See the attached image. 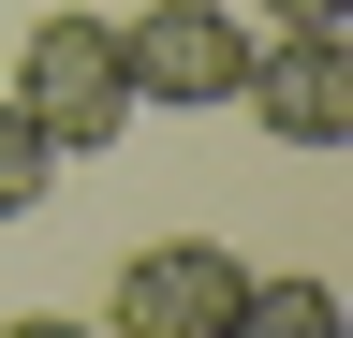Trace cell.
Here are the masks:
<instances>
[{
    "label": "cell",
    "instance_id": "obj_4",
    "mask_svg": "<svg viewBox=\"0 0 353 338\" xmlns=\"http://www.w3.org/2000/svg\"><path fill=\"white\" fill-rule=\"evenodd\" d=\"M236 103L265 118L280 147H353V30H265Z\"/></svg>",
    "mask_w": 353,
    "mask_h": 338
},
{
    "label": "cell",
    "instance_id": "obj_7",
    "mask_svg": "<svg viewBox=\"0 0 353 338\" xmlns=\"http://www.w3.org/2000/svg\"><path fill=\"white\" fill-rule=\"evenodd\" d=\"M265 30H353V0H265Z\"/></svg>",
    "mask_w": 353,
    "mask_h": 338
},
{
    "label": "cell",
    "instance_id": "obj_5",
    "mask_svg": "<svg viewBox=\"0 0 353 338\" xmlns=\"http://www.w3.org/2000/svg\"><path fill=\"white\" fill-rule=\"evenodd\" d=\"M221 338H353V324H339V294H324V279H250Z\"/></svg>",
    "mask_w": 353,
    "mask_h": 338
},
{
    "label": "cell",
    "instance_id": "obj_8",
    "mask_svg": "<svg viewBox=\"0 0 353 338\" xmlns=\"http://www.w3.org/2000/svg\"><path fill=\"white\" fill-rule=\"evenodd\" d=\"M0 338H103V324H59V309H15V324H0Z\"/></svg>",
    "mask_w": 353,
    "mask_h": 338
},
{
    "label": "cell",
    "instance_id": "obj_6",
    "mask_svg": "<svg viewBox=\"0 0 353 338\" xmlns=\"http://www.w3.org/2000/svg\"><path fill=\"white\" fill-rule=\"evenodd\" d=\"M44 191H59V147H44L30 118H15V89H0V221H30Z\"/></svg>",
    "mask_w": 353,
    "mask_h": 338
},
{
    "label": "cell",
    "instance_id": "obj_1",
    "mask_svg": "<svg viewBox=\"0 0 353 338\" xmlns=\"http://www.w3.org/2000/svg\"><path fill=\"white\" fill-rule=\"evenodd\" d=\"M15 118H30L59 162H103L118 118H132V89H118V15H30V45H15Z\"/></svg>",
    "mask_w": 353,
    "mask_h": 338
},
{
    "label": "cell",
    "instance_id": "obj_2",
    "mask_svg": "<svg viewBox=\"0 0 353 338\" xmlns=\"http://www.w3.org/2000/svg\"><path fill=\"white\" fill-rule=\"evenodd\" d=\"M236 294H250V265H236L221 235H148V250H118L103 338H221Z\"/></svg>",
    "mask_w": 353,
    "mask_h": 338
},
{
    "label": "cell",
    "instance_id": "obj_3",
    "mask_svg": "<svg viewBox=\"0 0 353 338\" xmlns=\"http://www.w3.org/2000/svg\"><path fill=\"white\" fill-rule=\"evenodd\" d=\"M250 74V30L221 15V0H148V15H118V89L132 103H236Z\"/></svg>",
    "mask_w": 353,
    "mask_h": 338
}]
</instances>
